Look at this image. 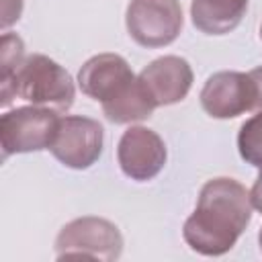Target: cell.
<instances>
[{"label": "cell", "mask_w": 262, "mask_h": 262, "mask_svg": "<svg viewBox=\"0 0 262 262\" xmlns=\"http://www.w3.org/2000/svg\"><path fill=\"white\" fill-rule=\"evenodd\" d=\"M123 252V235L115 223L102 217H78L66 223L55 237L57 258L117 260Z\"/></svg>", "instance_id": "3957f363"}, {"label": "cell", "mask_w": 262, "mask_h": 262, "mask_svg": "<svg viewBox=\"0 0 262 262\" xmlns=\"http://www.w3.org/2000/svg\"><path fill=\"white\" fill-rule=\"evenodd\" d=\"M156 111V104L149 100V96L145 94V90L141 88L139 80L135 82V86L121 98L102 104V113L111 123H135V121H145L151 117V113Z\"/></svg>", "instance_id": "7c38bea8"}, {"label": "cell", "mask_w": 262, "mask_h": 262, "mask_svg": "<svg viewBox=\"0 0 262 262\" xmlns=\"http://www.w3.org/2000/svg\"><path fill=\"white\" fill-rule=\"evenodd\" d=\"M0 104L8 106L12 98H23L35 106H47L57 113L72 108L76 98V86L72 76L57 61L43 53L25 57L20 68L0 82Z\"/></svg>", "instance_id": "7a4b0ae2"}, {"label": "cell", "mask_w": 262, "mask_h": 262, "mask_svg": "<svg viewBox=\"0 0 262 262\" xmlns=\"http://www.w3.org/2000/svg\"><path fill=\"white\" fill-rule=\"evenodd\" d=\"M137 82L131 66L119 53H98L92 55L78 72L80 90L98 100L100 104L113 102L125 96Z\"/></svg>", "instance_id": "ba28073f"}, {"label": "cell", "mask_w": 262, "mask_h": 262, "mask_svg": "<svg viewBox=\"0 0 262 262\" xmlns=\"http://www.w3.org/2000/svg\"><path fill=\"white\" fill-rule=\"evenodd\" d=\"M59 127L57 111L47 106H18L0 117V145L4 158L49 149Z\"/></svg>", "instance_id": "277c9868"}, {"label": "cell", "mask_w": 262, "mask_h": 262, "mask_svg": "<svg viewBox=\"0 0 262 262\" xmlns=\"http://www.w3.org/2000/svg\"><path fill=\"white\" fill-rule=\"evenodd\" d=\"M192 68L184 57L178 55H164L147 63L137 80L149 100L158 106L176 104L186 98L192 86Z\"/></svg>", "instance_id": "30bf717a"}, {"label": "cell", "mask_w": 262, "mask_h": 262, "mask_svg": "<svg viewBox=\"0 0 262 262\" xmlns=\"http://www.w3.org/2000/svg\"><path fill=\"white\" fill-rule=\"evenodd\" d=\"M248 74H250V78L254 80V86H256V111H262V66L250 70Z\"/></svg>", "instance_id": "2e32d148"}, {"label": "cell", "mask_w": 262, "mask_h": 262, "mask_svg": "<svg viewBox=\"0 0 262 262\" xmlns=\"http://www.w3.org/2000/svg\"><path fill=\"white\" fill-rule=\"evenodd\" d=\"M246 186L233 178H211L203 184L194 213L184 221L182 235L190 250L203 256L229 252L252 219Z\"/></svg>", "instance_id": "6da1fadb"}, {"label": "cell", "mask_w": 262, "mask_h": 262, "mask_svg": "<svg viewBox=\"0 0 262 262\" xmlns=\"http://www.w3.org/2000/svg\"><path fill=\"white\" fill-rule=\"evenodd\" d=\"M104 129L98 121L82 115H66L59 119V127L49 151L63 166L74 170H86L102 154Z\"/></svg>", "instance_id": "8992f818"}, {"label": "cell", "mask_w": 262, "mask_h": 262, "mask_svg": "<svg viewBox=\"0 0 262 262\" xmlns=\"http://www.w3.org/2000/svg\"><path fill=\"white\" fill-rule=\"evenodd\" d=\"M201 106L213 119H235L256 111L254 80L244 72H217L201 90Z\"/></svg>", "instance_id": "52a82bcc"}, {"label": "cell", "mask_w": 262, "mask_h": 262, "mask_svg": "<svg viewBox=\"0 0 262 262\" xmlns=\"http://www.w3.org/2000/svg\"><path fill=\"white\" fill-rule=\"evenodd\" d=\"M182 8L178 0H131L125 25L131 39L147 49L166 47L182 31Z\"/></svg>", "instance_id": "5b68a950"}, {"label": "cell", "mask_w": 262, "mask_h": 262, "mask_svg": "<svg viewBox=\"0 0 262 262\" xmlns=\"http://www.w3.org/2000/svg\"><path fill=\"white\" fill-rule=\"evenodd\" d=\"M260 37H262V27H260Z\"/></svg>", "instance_id": "d6986e66"}, {"label": "cell", "mask_w": 262, "mask_h": 262, "mask_svg": "<svg viewBox=\"0 0 262 262\" xmlns=\"http://www.w3.org/2000/svg\"><path fill=\"white\" fill-rule=\"evenodd\" d=\"M25 61V43L14 33H4L0 43V82L8 80Z\"/></svg>", "instance_id": "5bb4252c"}, {"label": "cell", "mask_w": 262, "mask_h": 262, "mask_svg": "<svg viewBox=\"0 0 262 262\" xmlns=\"http://www.w3.org/2000/svg\"><path fill=\"white\" fill-rule=\"evenodd\" d=\"M258 242H260V250H262V227H260V233H258Z\"/></svg>", "instance_id": "ac0fdd59"}, {"label": "cell", "mask_w": 262, "mask_h": 262, "mask_svg": "<svg viewBox=\"0 0 262 262\" xmlns=\"http://www.w3.org/2000/svg\"><path fill=\"white\" fill-rule=\"evenodd\" d=\"M168 151L164 139L147 127H129L117 145V160L123 174L137 182L156 178L162 172Z\"/></svg>", "instance_id": "9c48e42d"}, {"label": "cell", "mask_w": 262, "mask_h": 262, "mask_svg": "<svg viewBox=\"0 0 262 262\" xmlns=\"http://www.w3.org/2000/svg\"><path fill=\"white\" fill-rule=\"evenodd\" d=\"M23 0H2V29L10 27L20 18Z\"/></svg>", "instance_id": "9a60e30c"}, {"label": "cell", "mask_w": 262, "mask_h": 262, "mask_svg": "<svg viewBox=\"0 0 262 262\" xmlns=\"http://www.w3.org/2000/svg\"><path fill=\"white\" fill-rule=\"evenodd\" d=\"M237 149L242 160L262 168V111L252 115L237 133Z\"/></svg>", "instance_id": "4fadbf2b"}, {"label": "cell", "mask_w": 262, "mask_h": 262, "mask_svg": "<svg viewBox=\"0 0 262 262\" xmlns=\"http://www.w3.org/2000/svg\"><path fill=\"white\" fill-rule=\"evenodd\" d=\"M248 0H192V25L205 35L231 33L246 16Z\"/></svg>", "instance_id": "8fae6325"}, {"label": "cell", "mask_w": 262, "mask_h": 262, "mask_svg": "<svg viewBox=\"0 0 262 262\" xmlns=\"http://www.w3.org/2000/svg\"><path fill=\"white\" fill-rule=\"evenodd\" d=\"M250 201H252V207L262 213V168H260V174H258V178L250 190Z\"/></svg>", "instance_id": "e0dca14e"}]
</instances>
